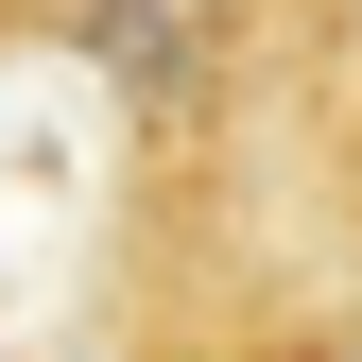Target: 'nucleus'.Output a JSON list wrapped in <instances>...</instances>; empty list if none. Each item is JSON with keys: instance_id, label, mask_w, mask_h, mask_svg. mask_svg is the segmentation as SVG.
<instances>
[{"instance_id": "1", "label": "nucleus", "mask_w": 362, "mask_h": 362, "mask_svg": "<svg viewBox=\"0 0 362 362\" xmlns=\"http://www.w3.org/2000/svg\"><path fill=\"white\" fill-rule=\"evenodd\" d=\"M173 362H345V345H310V328H207V345H173Z\"/></svg>"}, {"instance_id": "2", "label": "nucleus", "mask_w": 362, "mask_h": 362, "mask_svg": "<svg viewBox=\"0 0 362 362\" xmlns=\"http://www.w3.org/2000/svg\"><path fill=\"white\" fill-rule=\"evenodd\" d=\"M86 0H0V52H35V35H69Z\"/></svg>"}]
</instances>
